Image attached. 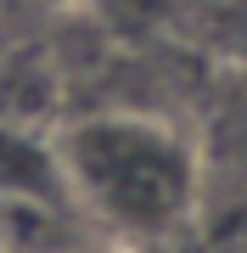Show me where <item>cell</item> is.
<instances>
[{"mask_svg":"<svg viewBox=\"0 0 247 253\" xmlns=\"http://www.w3.org/2000/svg\"><path fill=\"white\" fill-rule=\"evenodd\" d=\"M202 169H219L236 186H247V73H230V79L213 90L208 101V135L197 141Z\"/></svg>","mask_w":247,"mask_h":253,"instance_id":"obj_3","label":"cell"},{"mask_svg":"<svg viewBox=\"0 0 247 253\" xmlns=\"http://www.w3.org/2000/svg\"><path fill=\"white\" fill-rule=\"evenodd\" d=\"M0 253H6V248H0Z\"/></svg>","mask_w":247,"mask_h":253,"instance_id":"obj_4","label":"cell"},{"mask_svg":"<svg viewBox=\"0 0 247 253\" xmlns=\"http://www.w3.org/2000/svg\"><path fill=\"white\" fill-rule=\"evenodd\" d=\"M73 208L107 248H163L202 203V152L157 113H84L56 129Z\"/></svg>","mask_w":247,"mask_h":253,"instance_id":"obj_1","label":"cell"},{"mask_svg":"<svg viewBox=\"0 0 247 253\" xmlns=\"http://www.w3.org/2000/svg\"><path fill=\"white\" fill-rule=\"evenodd\" d=\"M11 203H51L73 208L62 158H56V135H39L28 124H6L0 118V208Z\"/></svg>","mask_w":247,"mask_h":253,"instance_id":"obj_2","label":"cell"}]
</instances>
